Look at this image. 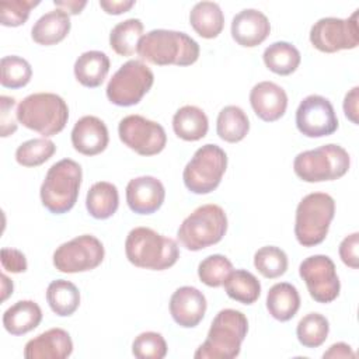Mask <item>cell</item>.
I'll list each match as a JSON object with an SVG mask.
<instances>
[{
    "label": "cell",
    "instance_id": "cell-1",
    "mask_svg": "<svg viewBox=\"0 0 359 359\" xmlns=\"http://www.w3.org/2000/svg\"><path fill=\"white\" fill-rule=\"evenodd\" d=\"M137 55L157 66H189L199 57V45L181 31L151 29L139 41Z\"/></svg>",
    "mask_w": 359,
    "mask_h": 359
},
{
    "label": "cell",
    "instance_id": "cell-2",
    "mask_svg": "<svg viewBox=\"0 0 359 359\" xmlns=\"http://www.w3.org/2000/svg\"><path fill=\"white\" fill-rule=\"evenodd\" d=\"M128 261L143 269L164 271L171 268L180 258L175 240L165 237L150 227L132 229L125 240Z\"/></svg>",
    "mask_w": 359,
    "mask_h": 359
},
{
    "label": "cell",
    "instance_id": "cell-3",
    "mask_svg": "<svg viewBox=\"0 0 359 359\" xmlns=\"http://www.w3.org/2000/svg\"><path fill=\"white\" fill-rule=\"evenodd\" d=\"M248 332L247 317L234 309L220 310L209 328L205 342L195 351V359H233L238 356Z\"/></svg>",
    "mask_w": 359,
    "mask_h": 359
},
{
    "label": "cell",
    "instance_id": "cell-4",
    "mask_svg": "<svg viewBox=\"0 0 359 359\" xmlns=\"http://www.w3.org/2000/svg\"><path fill=\"white\" fill-rule=\"evenodd\" d=\"M15 116L22 126L49 137L65 129L69 119V108L57 94L35 93L27 95L18 104Z\"/></svg>",
    "mask_w": 359,
    "mask_h": 359
},
{
    "label": "cell",
    "instance_id": "cell-5",
    "mask_svg": "<svg viewBox=\"0 0 359 359\" xmlns=\"http://www.w3.org/2000/svg\"><path fill=\"white\" fill-rule=\"evenodd\" d=\"M81 178V165L72 158L52 164L39 189L42 205L53 215L67 213L77 202Z\"/></svg>",
    "mask_w": 359,
    "mask_h": 359
},
{
    "label": "cell",
    "instance_id": "cell-6",
    "mask_svg": "<svg viewBox=\"0 0 359 359\" xmlns=\"http://www.w3.org/2000/svg\"><path fill=\"white\" fill-rule=\"evenodd\" d=\"M335 215V201L325 192L306 195L296 208L294 236L300 245L314 247L321 244L330 230Z\"/></svg>",
    "mask_w": 359,
    "mask_h": 359
},
{
    "label": "cell",
    "instance_id": "cell-7",
    "mask_svg": "<svg viewBox=\"0 0 359 359\" xmlns=\"http://www.w3.org/2000/svg\"><path fill=\"white\" fill-rule=\"evenodd\" d=\"M227 231V216L222 206L206 203L196 208L180 224L177 237L182 247L199 251L217 244Z\"/></svg>",
    "mask_w": 359,
    "mask_h": 359
},
{
    "label": "cell",
    "instance_id": "cell-8",
    "mask_svg": "<svg viewBox=\"0 0 359 359\" xmlns=\"http://www.w3.org/2000/svg\"><path fill=\"white\" fill-rule=\"evenodd\" d=\"M349 165V153L334 143L302 151L293 160L294 174L306 182L338 180L348 172Z\"/></svg>",
    "mask_w": 359,
    "mask_h": 359
},
{
    "label": "cell",
    "instance_id": "cell-9",
    "mask_svg": "<svg viewBox=\"0 0 359 359\" xmlns=\"http://www.w3.org/2000/svg\"><path fill=\"white\" fill-rule=\"evenodd\" d=\"M226 168V151L213 143L203 144L194 153L184 168V185L196 195L210 194L219 187Z\"/></svg>",
    "mask_w": 359,
    "mask_h": 359
},
{
    "label": "cell",
    "instance_id": "cell-10",
    "mask_svg": "<svg viewBox=\"0 0 359 359\" xmlns=\"http://www.w3.org/2000/svg\"><path fill=\"white\" fill-rule=\"evenodd\" d=\"M154 83L151 69L137 59L123 63L107 84V98L118 107H132L142 101Z\"/></svg>",
    "mask_w": 359,
    "mask_h": 359
},
{
    "label": "cell",
    "instance_id": "cell-11",
    "mask_svg": "<svg viewBox=\"0 0 359 359\" xmlns=\"http://www.w3.org/2000/svg\"><path fill=\"white\" fill-rule=\"evenodd\" d=\"M102 243L93 234H81L60 244L53 252V265L59 272L77 273L95 269L104 261Z\"/></svg>",
    "mask_w": 359,
    "mask_h": 359
},
{
    "label": "cell",
    "instance_id": "cell-12",
    "mask_svg": "<svg viewBox=\"0 0 359 359\" xmlns=\"http://www.w3.org/2000/svg\"><path fill=\"white\" fill-rule=\"evenodd\" d=\"M358 14L359 10H355L348 18H320L310 28L311 45L324 53H334L344 49H355L359 43Z\"/></svg>",
    "mask_w": 359,
    "mask_h": 359
},
{
    "label": "cell",
    "instance_id": "cell-13",
    "mask_svg": "<svg viewBox=\"0 0 359 359\" xmlns=\"http://www.w3.org/2000/svg\"><path fill=\"white\" fill-rule=\"evenodd\" d=\"M121 142L140 156H154L164 150L167 135L164 128L142 115H128L118 125Z\"/></svg>",
    "mask_w": 359,
    "mask_h": 359
},
{
    "label": "cell",
    "instance_id": "cell-14",
    "mask_svg": "<svg viewBox=\"0 0 359 359\" xmlns=\"http://www.w3.org/2000/svg\"><path fill=\"white\" fill-rule=\"evenodd\" d=\"M299 275L304 280L311 299L317 303L327 304L339 296V278L335 264L328 255L307 257L299 265Z\"/></svg>",
    "mask_w": 359,
    "mask_h": 359
},
{
    "label": "cell",
    "instance_id": "cell-15",
    "mask_svg": "<svg viewBox=\"0 0 359 359\" xmlns=\"http://www.w3.org/2000/svg\"><path fill=\"white\" fill-rule=\"evenodd\" d=\"M296 126L307 137L330 136L338 129V118L328 98L311 94L296 109Z\"/></svg>",
    "mask_w": 359,
    "mask_h": 359
},
{
    "label": "cell",
    "instance_id": "cell-16",
    "mask_svg": "<svg viewBox=\"0 0 359 359\" xmlns=\"http://www.w3.org/2000/svg\"><path fill=\"white\" fill-rule=\"evenodd\" d=\"M165 198V189L160 180L151 175L132 178L126 185V203L137 215L157 212Z\"/></svg>",
    "mask_w": 359,
    "mask_h": 359
},
{
    "label": "cell",
    "instance_id": "cell-17",
    "mask_svg": "<svg viewBox=\"0 0 359 359\" xmlns=\"http://www.w3.org/2000/svg\"><path fill=\"white\" fill-rule=\"evenodd\" d=\"M170 314L172 320L184 328L196 327L206 313V297L194 286L178 287L170 299Z\"/></svg>",
    "mask_w": 359,
    "mask_h": 359
},
{
    "label": "cell",
    "instance_id": "cell-18",
    "mask_svg": "<svg viewBox=\"0 0 359 359\" xmlns=\"http://www.w3.org/2000/svg\"><path fill=\"white\" fill-rule=\"evenodd\" d=\"M250 104L255 115L264 122H275L287 108L286 91L273 81H261L250 91Z\"/></svg>",
    "mask_w": 359,
    "mask_h": 359
},
{
    "label": "cell",
    "instance_id": "cell-19",
    "mask_svg": "<svg viewBox=\"0 0 359 359\" xmlns=\"http://www.w3.org/2000/svg\"><path fill=\"white\" fill-rule=\"evenodd\" d=\"M271 32L268 17L255 8H244L233 17L231 36L244 48H254L262 43Z\"/></svg>",
    "mask_w": 359,
    "mask_h": 359
},
{
    "label": "cell",
    "instance_id": "cell-20",
    "mask_svg": "<svg viewBox=\"0 0 359 359\" xmlns=\"http://www.w3.org/2000/svg\"><path fill=\"white\" fill-rule=\"evenodd\" d=\"M109 135L104 121L94 115L80 118L72 129V144L84 156H95L108 146Z\"/></svg>",
    "mask_w": 359,
    "mask_h": 359
},
{
    "label": "cell",
    "instance_id": "cell-21",
    "mask_svg": "<svg viewBox=\"0 0 359 359\" xmlns=\"http://www.w3.org/2000/svg\"><path fill=\"white\" fill-rule=\"evenodd\" d=\"M73 352V341L63 328H50L29 339L24 348L27 359H65Z\"/></svg>",
    "mask_w": 359,
    "mask_h": 359
},
{
    "label": "cell",
    "instance_id": "cell-22",
    "mask_svg": "<svg viewBox=\"0 0 359 359\" xmlns=\"http://www.w3.org/2000/svg\"><path fill=\"white\" fill-rule=\"evenodd\" d=\"M70 15L60 8L45 13L31 29V38L38 45L50 46L62 42L70 32Z\"/></svg>",
    "mask_w": 359,
    "mask_h": 359
},
{
    "label": "cell",
    "instance_id": "cell-23",
    "mask_svg": "<svg viewBox=\"0 0 359 359\" xmlns=\"http://www.w3.org/2000/svg\"><path fill=\"white\" fill-rule=\"evenodd\" d=\"M42 321V310L34 300H20L3 314V327L11 335H24Z\"/></svg>",
    "mask_w": 359,
    "mask_h": 359
},
{
    "label": "cell",
    "instance_id": "cell-24",
    "mask_svg": "<svg viewBox=\"0 0 359 359\" xmlns=\"http://www.w3.org/2000/svg\"><path fill=\"white\" fill-rule=\"evenodd\" d=\"M76 80L88 88H95L102 84L109 72V57L101 50H87L74 62Z\"/></svg>",
    "mask_w": 359,
    "mask_h": 359
},
{
    "label": "cell",
    "instance_id": "cell-25",
    "mask_svg": "<svg viewBox=\"0 0 359 359\" xmlns=\"http://www.w3.org/2000/svg\"><path fill=\"white\" fill-rule=\"evenodd\" d=\"M266 309L278 321L292 320L300 309V294L289 282L275 283L266 294Z\"/></svg>",
    "mask_w": 359,
    "mask_h": 359
},
{
    "label": "cell",
    "instance_id": "cell-26",
    "mask_svg": "<svg viewBox=\"0 0 359 359\" xmlns=\"http://www.w3.org/2000/svg\"><path fill=\"white\" fill-rule=\"evenodd\" d=\"M209 121L206 114L195 105H184L172 116L174 133L185 142H196L206 136Z\"/></svg>",
    "mask_w": 359,
    "mask_h": 359
},
{
    "label": "cell",
    "instance_id": "cell-27",
    "mask_svg": "<svg viewBox=\"0 0 359 359\" xmlns=\"http://www.w3.org/2000/svg\"><path fill=\"white\" fill-rule=\"evenodd\" d=\"M189 24L199 36L213 39L223 31L224 14L217 3L199 1L189 13Z\"/></svg>",
    "mask_w": 359,
    "mask_h": 359
},
{
    "label": "cell",
    "instance_id": "cell-28",
    "mask_svg": "<svg viewBox=\"0 0 359 359\" xmlns=\"http://www.w3.org/2000/svg\"><path fill=\"white\" fill-rule=\"evenodd\" d=\"M119 206L118 188L108 181L93 184L86 196V208L88 213L98 220L109 219Z\"/></svg>",
    "mask_w": 359,
    "mask_h": 359
},
{
    "label": "cell",
    "instance_id": "cell-29",
    "mask_svg": "<svg viewBox=\"0 0 359 359\" xmlns=\"http://www.w3.org/2000/svg\"><path fill=\"white\" fill-rule=\"evenodd\" d=\"M262 59L265 66L275 74L289 76L299 67L302 56L294 45L278 41L265 48Z\"/></svg>",
    "mask_w": 359,
    "mask_h": 359
},
{
    "label": "cell",
    "instance_id": "cell-30",
    "mask_svg": "<svg viewBox=\"0 0 359 359\" xmlns=\"http://www.w3.org/2000/svg\"><path fill=\"white\" fill-rule=\"evenodd\" d=\"M46 302L56 316L69 317L80 306V292L70 280L56 279L48 285Z\"/></svg>",
    "mask_w": 359,
    "mask_h": 359
},
{
    "label": "cell",
    "instance_id": "cell-31",
    "mask_svg": "<svg viewBox=\"0 0 359 359\" xmlns=\"http://www.w3.org/2000/svg\"><path fill=\"white\" fill-rule=\"evenodd\" d=\"M250 130V121L247 114L237 105L224 107L216 121L217 136L227 143L241 142Z\"/></svg>",
    "mask_w": 359,
    "mask_h": 359
},
{
    "label": "cell",
    "instance_id": "cell-32",
    "mask_svg": "<svg viewBox=\"0 0 359 359\" xmlns=\"http://www.w3.org/2000/svg\"><path fill=\"white\" fill-rule=\"evenodd\" d=\"M143 29V22L139 18H128L118 22L109 32V46L119 56H132L137 53Z\"/></svg>",
    "mask_w": 359,
    "mask_h": 359
},
{
    "label": "cell",
    "instance_id": "cell-33",
    "mask_svg": "<svg viewBox=\"0 0 359 359\" xmlns=\"http://www.w3.org/2000/svg\"><path fill=\"white\" fill-rule=\"evenodd\" d=\"M223 285L227 296L243 304L255 303L261 294L259 280L245 269H233Z\"/></svg>",
    "mask_w": 359,
    "mask_h": 359
},
{
    "label": "cell",
    "instance_id": "cell-34",
    "mask_svg": "<svg viewBox=\"0 0 359 359\" xmlns=\"http://www.w3.org/2000/svg\"><path fill=\"white\" fill-rule=\"evenodd\" d=\"M328 332L330 323L320 313L306 314L296 327L297 339L304 348H318L325 342Z\"/></svg>",
    "mask_w": 359,
    "mask_h": 359
},
{
    "label": "cell",
    "instance_id": "cell-35",
    "mask_svg": "<svg viewBox=\"0 0 359 359\" xmlns=\"http://www.w3.org/2000/svg\"><path fill=\"white\" fill-rule=\"evenodd\" d=\"M56 151V146L46 137L29 139L15 150V160L22 167H38L48 161Z\"/></svg>",
    "mask_w": 359,
    "mask_h": 359
},
{
    "label": "cell",
    "instance_id": "cell-36",
    "mask_svg": "<svg viewBox=\"0 0 359 359\" xmlns=\"http://www.w3.org/2000/svg\"><path fill=\"white\" fill-rule=\"evenodd\" d=\"M254 266L264 278L275 279L286 272L287 255L279 247L265 245L254 254Z\"/></svg>",
    "mask_w": 359,
    "mask_h": 359
},
{
    "label": "cell",
    "instance_id": "cell-37",
    "mask_svg": "<svg viewBox=\"0 0 359 359\" xmlns=\"http://www.w3.org/2000/svg\"><path fill=\"white\" fill-rule=\"evenodd\" d=\"M0 83L6 88H21L27 86L32 77L31 65L21 56H4L0 62Z\"/></svg>",
    "mask_w": 359,
    "mask_h": 359
},
{
    "label": "cell",
    "instance_id": "cell-38",
    "mask_svg": "<svg viewBox=\"0 0 359 359\" xmlns=\"http://www.w3.org/2000/svg\"><path fill=\"white\" fill-rule=\"evenodd\" d=\"M231 271L233 264L227 257L222 254L209 255L203 258L198 265V276L201 282L209 287L222 286Z\"/></svg>",
    "mask_w": 359,
    "mask_h": 359
},
{
    "label": "cell",
    "instance_id": "cell-39",
    "mask_svg": "<svg viewBox=\"0 0 359 359\" xmlns=\"http://www.w3.org/2000/svg\"><path fill=\"white\" fill-rule=\"evenodd\" d=\"M167 342L160 332L139 334L132 344V353L137 359H163L167 355Z\"/></svg>",
    "mask_w": 359,
    "mask_h": 359
},
{
    "label": "cell",
    "instance_id": "cell-40",
    "mask_svg": "<svg viewBox=\"0 0 359 359\" xmlns=\"http://www.w3.org/2000/svg\"><path fill=\"white\" fill-rule=\"evenodd\" d=\"M39 0H4L0 1V22L4 27L22 25Z\"/></svg>",
    "mask_w": 359,
    "mask_h": 359
},
{
    "label": "cell",
    "instance_id": "cell-41",
    "mask_svg": "<svg viewBox=\"0 0 359 359\" xmlns=\"http://www.w3.org/2000/svg\"><path fill=\"white\" fill-rule=\"evenodd\" d=\"M358 245H359V233L355 231L349 236H346L338 248L339 252V258L341 261L352 268V269H358L359 266V258H358Z\"/></svg>",
    "mask_w": 359,
    "mask_h": 359
},
{
    "label": "cell",
    "instance_id": "cell-42",
    "mask_svg": "<svg viewBox=\"0 0 359 359\" xmlns=\"http://www.w3.org/2000/svg\"><path fill=\"white\" fill-rule=\"evenodd\" d=\"M0 105H1V112H0V130L1 136L7 137L13 135L17 130V122L13 116V107L15 105V100L13 97L1 95L0 97Z\"/></svg>",
    "mask_w": 359,
    "mask_h": 359
},
{
    "label": "cell",
    "instance_id": "cell-43",
    "mask_svg": "<svg viewBox=\"0 0 359 359\" xmlns=\"http://www.w3.org/2000/svg\"><path fill=\"white\" fill-rule=\"evenodd\" d=\"M1 265L3 269L13 273L25 272L28 268L25 255L15 248H1Z\"/></svg>",
    "mask_w": 359,
    "mask_h": 359
},
{
    "label": "cell",
    "instance_id": "cell-44",
    "mask_svg": "<svg viewBox=\"0 0 359 359\" xmlns=\"http://www.w3.org/2000/svg\"><path fill=\"white\" fill-rule=\"evenodd\" d=\"M358 100H359V87L355 86L352 90H349L346 94H345V98H344V114L345 116L355 125H358Z\"/></svg>",
    "mask_w": 359,
    "mask_h": 359
},
{
    "label": "cell",
    "instance_id": "cell-45",
    "mask_svg": "<svg viewBox=\"0 0 359 359\" xmlns=\"http://www.w3.org/2000/svg\"><path fill=\"white\" fill-rule=\"evenodd\" d=\"M135 6L133 0H101L100 7L107 13V14H114L119 15L122 13L129 11Z\"/></svg>",
    "mask_w": 359,
    "mask_h": 359
},
{
    "label": "cell",
    "instance_id": "cell-46",
    "mask_svg": "<svg viewBox=\"0 0 359 359\" xmlns=\"http://www.w3.org/2000/svg\"><path fill=\"white\" fill-rule=\"evenodd\" d=\"M356 355H355V352L352 351V348L348 345V344H345V342H337V344H332L330 348H328V351H325L324 353H323V358L325 359V358H355Z\"/></svg>",
    "mask_w": 359,
    "mask_h": 359
},
{
    "label": "cell",
    "instance_id": "cell-47",
    "mask_svg": "<svg viewBox=\"0 0 359 359\" xmlns=\"http://www.w3.org/2000/svg\"><path fill=\"white\" fill-rule=\"evenodd\" d=\"M53 4L63 10L65 13H67L69 15H76V14H80L81 10L87 6V1L84 0H67V1H59V0H55Z\"/></svg>",
    "mask_w": 359,
    "mask_h": 359
},
{
    "label": "cell",
    "instance_id": "cell-48",
    "mask_svg": "<svg viewBox=\"0 0 359 359\" xmlns=\"http://www.w3.org/2000/svg\"><path fill=\"white\" fill-rule=\"evenodd\" d=\"M13 294V282L7 278L6 273L1 275V302L7 300V297Z\"/></svg>",
    "mask_w": 359,
    "mask_h": 359
}]
</instances>
